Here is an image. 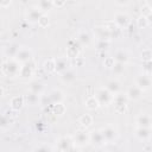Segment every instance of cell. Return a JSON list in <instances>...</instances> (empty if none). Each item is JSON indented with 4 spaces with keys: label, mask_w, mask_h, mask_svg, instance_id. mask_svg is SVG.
<instances>
[{
    "label": "cell",
    "mask_w": 152,
    "mask_h": 152,
    "mask_svg": "<svg viewBox=\"0 0 152 152\" xmlns=\"http://www.w3.org/2000/svg\"><path fill=\"white\" fill-rule=\"evenodd\" d=\"M142 93H144V91H142L141 89H139V88L134 84V86H131V87L128 88V90H127L125 94H126V96H127L128 100H138V99L141 97Z\"/></svg>",
    "instance_id": "7c38bea8"
},
{
    "label": "cell",
    "mask_w": 152,
    "mask_h": 152,
    "mask_svg": "<svg viewBox=\"0 0 152 152\" xmlns=\"http://www.w3.org/2000/svg\"><path fill=\"white\" fill-rule=\"evenodd\" d=\"M72 145H74V141L70 137H61L57 140V148L59 152H66Z\"/></svg>",
    "instance_id": "9c48e42d"
},
{
    "label": "cell",
    "mask_w": 152,
    "mask_h": 152,
    "mask_svg": "<svg viewBox=\"0 0 152 152\" xmlns=\"http://www.w3.org/2000/svg\"><path fill=\"white\" fill-rule=\"evenodd\" d=\"M38 24H39L42 27H45V26H48V24H49V18H48V15L43 14V15L40 17V19L38 20Z\"/></svg>",
    "instance_id": "836d02e7"
},
{
    "label": "cell",
    "mask_w": 152,
    "mask_h": 152,
    "mask_svg": "<svg viewBox=\"0 0 152 152\" xmlns=\"http://www.w3.org/2000/svg\"><path fill=\"white\" fill-rule=\"evenodd\" d=\"M112 70L115 75H121L125 70V64H121V63H114V65L112 66Z\"/></svg>",
    "instance_id": "83f0119b"
},
{
    "label": "cell",
    "mask_w": 152,
    "mask_h": 152,
    "mask_svg": "<svg viewBox=\"0 0 152 152\" xmlns=\"http://www.w3.org/2000/svg\"><path fill=\"white\" fill-rule=\"evenodd\" d=\"M135 86L141 89L142 91L150 89L151 87V76L150 75H146V74H141L139 75L137 78H135Z\"/></svg>",
    "instance_id": "8992f818"
},
{
    "label": "cell",
    "mask_w": 152,
    "mask_h": 152,
    "mask_svg": "<svg viewBox=\"0 0 152 152\" xmlns=\"http://www.w3.org/2000/svg\"><path fill=\"white\" fill-rule=\"evenodd\" d=\"M135 135L140 139V140H145L148 139L151 135V129L150 128H142V127H138L135 131Z\"/></svg>",
    "instance_id": "ac0fdd59"
},
{
    "label": "cell",
    "mask_w": 152,
    "mask_h": 152,
    "mask_svg": "<svg viewBox=\"0 0 152 152\" xmlns=\"http://www.w3.org/2000/svg\"><path fill=\"white\" fill-rule=\"evenodd\" d=\"M114 23L119 28L126 27L129 24V15L125 12H118L114 15Z\"/></svg>",
    "instance_id": "52a82bcc"
},
{
    "label": "cell",
    "mask_w": 152,
    "mask_h": 152,
    "mask_svg": "<svg viewBox=\"0 0 152 152\" xmlns=\"http://www.w3.org/2000/svg\"><path fill=\"white\" fill-rule=\"evenodd\" d=\"M50 99H51V101H52L53 103H61L62 100L64 99V96H63V93H62L61 90L55 89V90H52V91L50 93Z\"/></svg>",
    "instance_id": "d6986e66"
},
{
    "label": "cell",
    "mask_w": 152,
    "mask_h": 152,
    "mask_svg": "<svg viewBox=\"0 0 152 152\" xmlns=\"http://www.w3.org/2000/svg\"><path fill=\"white\" fill-rule=\"evenodd\" d=\"M99 102H97V100L95 99V96H90V97H88L87 100H86V107L88 108V109H90V110H94V109H96V108H99Z\"/></svg>",
    "instance_id": "603a6c76"
},
{
    "label": "cell",
    "mask_w": 152,
    "mask_h": 152,
    "mask_svg": "<svg viewBox=\"0 0 152 152\" xmlns=\"http://www.w3.org/2000/svg\"><path fill=\"white\" fill-rule=\"evenodd\" d=\"M113 58H114V61H115L116 63L126 64V63L128 62V59H129V56H128L127 51H125V50H119V51L115 52V55H114Z\"/></svg>",
    "instance_id": "9a60e30c"
},
{
    "label": "cell",
    "mask_w": 152,
    "mask_h": 152,
    "mask_svg": "<svg viewBox=\"0 0 152 152\" xmlns=\"http://www.w3.org/2000/svg\"><path fill=\"white\" fill-rule=\"evenodd\" d=\"M24 104V99L21 96H14L12 100H11V107L14 109V110H19Z\"/></svg>",
    "instance_id": "ffe728a7"
},
{
    "label": "cell",
    "mask_w": 152,
    "mask_h": 152,
    "mask_svg": "<svg viewBox=\"0 0 152 152\" xmlns=\"http://www.w3.org/2000/svg\"><path fill=\"white\" fill-rule=\"evenodd\" d=\"M91 40V37L89 36V33L87 32H81L78 34V38H77V43L80 45H88Z\"/></svg>",
    "instance_id": "44dd1931"
},
{
    "label": "cell",
    "mask_w": 152,
    "mask_h": 152,
    "mask_svg": "<svg viewBox=\"0 0 152 152\" xmlns=\"http://www.w3.org/2000/svg\"><path fill=\"white\" fill-rule=\"evenodd\" d=\"M151 57H152V55H151V50L150 49H146V50H144L141 52V58H142L144 62H151Z\"/></svg>",
    "instance_id": "d6a6232c"
},
{
    "label": "cell",
    "mask_w": 152,
    "mask_h": 152,
    "mask_svg": "<svg viewBox=\"0 0 152 152\" xmlns=\"http://www.w3.org/2000/svg\"><path fill=\"white\" fill-rule=\"evenodd\" d=\"M52 110L55 114H58V115H62L64 112H65V107L64 104L61 102V103H53V107H52Z\"/></svg>",
    "instance_id": "f1b7e54d"
},
{
    "label": "cell",
    "mask_w": 152,
    "mask_h": 152,
    "mask_svg": "<svg viewBox=\"0 0 152 152\" xmlns=\"http://www.w3.org/2000/svg\"><path fill=\"white\" fill-rule=\"evenodd\" d=\"M95 99L97 100L100 106H109L113 103V94L107 88H99L95 94Z\"/></svg>",
    "instance_id": "7a4b0ae2"
},
{
    "label": "cell",
    "mask_w": 152,
    "mask_h": 152,
    "mask_svg": "<svg viewBox=\"0 0 152 152\" xmlns=\"http://www.w3.org/2000/svg\"><path fill=\"white\" fill-rule=\"evenodd\" d=\"M127 96L126 94H122V93H118L115 95H113V104H114V109L118 112V113H122L126 110L127 108Z\"/></svg>",
    "instance_id": "3957f363"
},
{
    "label": "cell",
    "mask_w": 152,
    "mask_h": 152,
    "mask_svg": "<svg viewBox=\"0 0 152 152\" xmlns=\"http://www.w3.org/2000/svg\"><path fill=\"white\" fill-rule=\"evenodd\" d=\"M42 89H43V86H42V83L38 82V81L31 83V86H30V90H31V93H32V94H36V95H38V94L42 91Z\"/></svg>",
    "instance_id": "4316f807"
},
{
    "label": "cell",
    "mask_w": 152,
    "mask_h": 152,
    "mask_svg": "<svg viewBox=\"0 0 152 152\" xmlns=\"http://www.w3.org/2000/svg\"><path fill=\"white\" fill-rule=\"evenodd\" d=\"M31 57H32V52H31L30 49H27V48H20L19 51H18V53L15 55L14 59L18 61L19 63H27L31 59Z\"/></svg>",
    "instance_id": "ba28073f"
},
{
    "label": "cell",
    "mask_w": 152,
    "mask_h": 152,
    "mask_svg": "<svg viewBox=\"0 0 152 152\" xmlns=\"http://www.w3.org/2000/svg\"><path fill=\"white\" fill-rule=\"evenodd\" d=\"M72 141L75 145L77 146H84L87 144H89V133L86 129H80L76 132V134L72 138Z\"/></svg>",
    "instance_id": "5b68a950"
},
{
    "label": "cell",
    "mask_w": 152,
    "mask_h": 152,
    "mask_svg": "<svg viewBox=\"0 0 152 152\" xmlns=\"http://www.w3.org/2000/svg\"><path fill=\"white\" fill-rule=\"evenodd\" d=\"M135 121L138 124V127H142V128H150L151 127V116L146 113L139 114L137 116Z\"/></svg>",
    "instance_id": "4fadbf2b"
},
{
    "label": "cell",
    "mask_w": 152,
    "mask_h": 152,
    "mask_svg": "<svg viewBox=\"0 0 152 152\" xmlns=\"http://www.w3.org/2000/svg\"><path fill=\"white\" fill-rule=\"evenodd\" d=\"M10 5H11V1H6V2L0 1V6H2V7H7V6H10Z\"/></svg>",
    "instance_id": "f35d334b"
},
{
    "label": "cell",
    "mask_w": 152,
    "mask_h": 152,
    "mask_svg": "<svg viewBox=\"0 0 152 152\" xmlns=\"http://www.w3.org/2000/svg\"><path fill=\"white\" fill-rule=\"evenodd\" d=\"M61 75H62V76H61V78H62L64 82H66V83L72 82V81L76 78V72H75L72 69H66V70H65V71H63Z\"/></svg>",
    "instance_id": "e0dca14e"
},
{
    "label": "cell",
    "mask_w": 152,
    "mask_h": 152,
    "mask_svg": "<svg viewBox=\"0 0 152 152\" xmlns=\"http://www.w3.org/2000/svg\"><path fill=\"white\" fill-rule=\"evenodd\" d=\"M11 125V120L6 115H0V128H6Z\"/></svg>",
    "instance_id": "4dcf8cb0"
},
{
    "label": "cell",
    "mask_w": 152,
    "mask_h": 152,
    "mask_svg": "<svg viewBox=\"0 0 152 152\" xmlns=\"http://www.w3.org/2000/svg\"><path fill=\"white\" fill-rule=\"evenodd\" d=\"M106 88H107L113 95L120 93V83H119L118 81H109Z\"/></svg>",
    "instance_id": "7402d4cb"
},
{
    "label": "cell",
    "mask_w": 152,
    "mask_h": 152,
    "mask_svg": "<svg viewBox=\"0 0 152 152\" xmlns=\"http://www.w3.org/2000/svg\"><path fill=\"white\" fill-rule=\"evenodd\" d=\"M44 13L38 8V7H32V8H30L28 11H27V13H26V18H27V20H30V21H32V23H38V20L40 19V17L43 15Z\"/></svg>",
    "instance_id": "8fae6325"
},
{
    "label": "cell",
    "mask_w": 152,
    "mask_h": 152,
    "mask_svg": "<svg viewBox=\"0 0 152 152\" xmlns=\"http://www.w3.org/2000/svg\"><path fill=\"white\" fill-rule=\"evenodd\" d=\"M109 40H96V48L100 50H106L109 48Z\"/></svg>",
    "instance_id": "1f68e13d"
},
{
    "label": "cell",
    "mask_w": 152,
    "mask_h": 152,
    "mask_svg": "<svg viewBox=\"0 0 152 152\" xmlns=\"http://www.w3.org/2000/svg\"><path fill=\"white\" fill-rule=\"evenodd\" d=\"M100 132H101V134H102V137H103L104 142H113V141L116 139V137H118L116 128H115L114 126H112V125L104 126L103 128L100 129Z\"/></svg>",
    "instance_id": "277c9868"
},
{
    "label": "cell",
    "mask_w": 152,
    "mask_h": 152,
    "mask_svg": "<svg viewBox=\"0 0 152 152\" xmlns=\"http://www.w3.org/2000/svg\"><path fill=\"white\" fill-rule=\"evenodd\" d=\"M66 152H78V148L76 147V145H72V146H71Z\"/></svg>",
    "instance_id": "8d00e7d4"
},
{
    "label": "cell",
    "mask_w": 152,
    "mask_h": 152,
    "mask_svg": "<svg viewBox=\"0 0 152 152\" xmlns=\"http://www.w3.org/2000/svg\"><path fill=\"white\" fill-rule=\"evenodd\" d=\"M150 18H151V15H148V17L140 15V17L138 18V26H139L140 28L147 27V26L150 25Z\"/></svg>",
    "instance_id": "484cf974"
},
{
    "label": "cell",
    "mask_w": 152,
    "mask_h": 152,
    "mask_svg": "<svg viewBox=\"0 0 152 152\" xmlns=\"http://www.w3.org/2000/svg\"><path fill=\"white\" fill-rule=\"evenodd\" d=\"M2 95H4V89H2L1 87H0V97H1Z\"/></svg>",
    "instance_id": "ab89813d"
},
{
    "label": "cell",
    "mask_w": 152,
    "mask_h": 152,
    "mask_svg": "<svg viewBox=\"0 0 152 152\" xmlns=\"http://www.w3.org/2000/svg\"><path fill=\"white\" fill-rule=\"evenodd\" d=\"M55 68H56V71H58V72H63V71H65L66 69H68V62H66V59L65 58H57V59H55Z\"/></svg>",
    "instance_id": "2e32d148"
},
{
    "label": "cell",
    "mask_w": 152,
    "mask_h": 152,
    "mask_svg": "<svg viewBox=\"0 0 152 152\" xmlns=\"http://www.w3.org/2000/svg\"><path fill=\"white\" fill-rule=\"evenodd\" d=\"M89 141H91L95 146H102L103 144H106L100 129L99 131H93L91 133H89Z\"/></svg>",
    "instance_id": "5bb4252c"
},
{
    "label": "cell",
    "mask_w": 152,
    "mask_h": 152,
    "mask_svg": "<svg viewBox=\"0 0 152 152\" xmlns=\"http://www.w3.org/2000/svg\"><path fill=\"white\" fill-rule=\"evenodd\" d=\"M94 33H95L97 40H109L110 39V32L107 26H96L94 28Z\"/></svg>",
    "instance_id": "30bf717a"
},
{
    "label": "cell",
    "mask_w": 152,
    "mask_h": 152,
    "mask_svg": "<svg viewBox=\"0 0 152 152\" xmlns=\"http://www.w3.org/2000/svg\"><path fill=\"white\" fill-rule=\"evenodd\" d=\"M114 63H115V61H114L113 57H107V58L104 59V65H106L107 68H110V69H112V66L114 65Z\"/></svg>",
    "instance_id": "d590c367"
},
{
    "label": "cell",
    "mask_w": 152,
    "mask_h": 152,
    "mask_svg": "<svg viewBox=\"0 0 152 152\" xmlns=\"http://www.w3.org/2000/svg\"><path fill=\"white\" fill-rule=\"evenodd\" d=\"M80 124L82 126H84L86 128L89 127L91 124H93V116L90 114H83L81 118H80Z\"/></svg>",
    "instance_id": "cb8c5ba5"
},
{
    "label": "cell",
    "mask_w": 152,
    "mask_h": 152,
    "mask_svg": "<svg viewBox=\"0 0 152 152\" xmlns=\"http://www.w3.org/2000/svg\"><path fill=\"white\" fill-rule=\"evenodd\" d=\"M44 69L48 71V72H53L56 71V68H55V59H49L44 63Z\"/></svg>",
    "instance_id": "f546056e"
},
{
    "label": "cell",
    "mask_w": 152,
    "mask_h": 152,
    "mask_svg": "<svg viewBox=\"0 0 152 152\" xmlns=\"http://www.w3.org/2000/svg\"><path fill=\"white\" fill-rule=\"evenodd\" d=\"M20 63L18 61H15L14 58H10L7 59L4 64H2V74L7 77H15L19 75L20 72Z\"/></svg>",
    "instance_id": "6da1fadb"
},
{
    "label": "cell",
    "mask_w": 152,
    "mask_h": 152,
    "mask_svg": "<svg viewBox=\"0 0 152 152\" xmlns=\"http://www.w3.org/2000/svg\"><path fill=\"white\" fill-rule=\"evenodd\" d=\"M37 7L44 13L45 11L51 10V8L53 7V5H52V1H45V0H43V1H39V2L37 4Z\"/></svg>",
    "instance_id": "d4e9b609"
},
{
    "label": "cell",
    "mask_w": 152,
    "mask_h": 152,
    "mask_svg": "<svg viewBox=\"0 0 152 152\" xmlns=\"http://www.w3.org/2000/svg\"><path fill=\"white\" fill-rule=\"evenodd\" d=\"M34 152H51V150H50V147L46 146V145H40V146L36 147Z\"/></svg>",
    "instance_id": "e575fe53"
},
{
    "label": "cell",
    "mask_w": 152,
    "mask_h": 152,
    "mask_svg": "<svg viewBox=\"0 0 152 152\" xmlns=\"http://www.w3.org/2000/svg\"><path fill=\"white\" fill-rule=\"evenodd\" d=\"M65 2L64 1H62V2H57V1H52V5L53 6H57V7H61V6H63Z\"/></svg>",
    "instance_id": "74e56055"
}]
</instances>
